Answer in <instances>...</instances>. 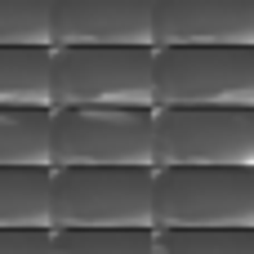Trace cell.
<instances>
[{
    "label": "cell",
    "mask_w": 254,
    "mask_h": 254,
    "mask_svg": "<svg viewBox=\"0 0 254 254\" xmlns=\"http://www.w3.org/2000/svg\"><path fill=\"white\" fill-rule=\"evenodd\" d=\"M49 165H152V107H49Z\"/></svg>",
    "instance_id": "obj_5"
},
{
    "label": "cell",
    "mask_w": 254,
    "mask_h": 254,
    "mask_svg": "<svg viewBox=\"0 0 254 254\" xmlns=\"http://www.w3.org/2000/svg\"><path fill=\"white\" fill-rule=\"evenodd\" d=\"M0 254H49V228H0Z\"/></svg>",
    "instance_id": "obj_15"
},
{
    "label": "cell",
    "mask_w": 254,
    "mask_h": 254,
    "mask_svg": "<svg viewBox=\"0 0 254 254\" xmlns=\"http://www.w3.org/2000/svg\"><path fill=\"white\" fill-rule=\"evenodd\" d=\"M0 165H49V107H0Z\"/></svg>",
    "instance_id": "obj_11"
},
{
    "label": "cell",
    "mask_w": 254,
    "mask_h": 254,
    "mask_svg": "<svg viewBox=\"0 0 254 254\" xmlns=\"http://www.w3.org/2000/svg\"><path fill=\"white\" fill-rule=\"evenodd\" d=\"M152 107H254V45H152Z\"/></svg>",
    "instance_id": "obj_2"
},
{
    "label": "cell",
    "mask_w": 254,
    "mask_h": 254,
    "mask_svg": "<svg viewBox=\"0 0 254 254\" xmlns=\"http://www.w3.org/2000/svg\"><path fill=\"white\" fill-rule=\"evenodd\" d=\"M152 45H254V0H152Z\"/></svg>",
    "instance_id": "obj_8"
},
{
    "label": "cell",
    "mask_w": 254,
    "mask_h": 254,
    "mask_svg": "<svg viewBox=\"0 0 254 254\" xmlns=\"http://www.w3.org/2000/svg\"><path fill=\"white\" fill-rule=\"evenodd\" d=\"M49 254H152V228H49Z\"/></svg>",
    "instance_id": "obj_12"
},
{
    "label": "cell",
    "mask_w": 254,
    "mask_h": 254,
    "mask_svg": "<svg viewBox=\"0 0 254 254\" xmlns=\"http://www.w3.org/2000/svg\"><path fill=\"white\" fill-rule=\"evenodd\" d=\"M49 107H152V45H49Z\"/></svg>",
    "instance_id": "obj_1"
},
{
    "label": "cell",
    "mask_w": 254,
    "mask_h": 254,
    "mask_svg": "<svg viewBox=\"0 0 254 254\" xmlns=\"http://www.w3.org/2000/svg\"><path fill=\"white\" fill-rule=\"evenodd\" d=\"M0 45H49V0H0Z\"/></svg>",
    "instance_id": "obj_14"
},
{
    "label": "cell",
    "mask_w": 254,
    "mask_h": 254,
    "mask_svg": "<svg viewBox=\"0 0 254 254\" xmlns=\"http://www.w3.org/2000/svg\"><path fill=\"white\" fill-rule=\"evenodd\" d=\"M254 165H152V228H250Z\"/></svg>",
    "instance_id": "obj_4"
},
{
    "label": "cell",
    "mask_w": 254,
    "mask_h": 254,
    "mask_svg": "<svg viewBox=\"0 0 254 254\" xmlns=\"http://www.w3.org/2000/svg\"><path fill=\"white\" fill-rule=\"evenodd\" d=\"M49 228H152V165H49Z\"/></svg>",
    "instance_id": "obj_3"
},
{
    "label": "cell",
    "mask_w": 254,
    "mask_h": 254,
    "mask_svg": "<svg viewBox=\"0 0 254 254\" xmlns=\"http://www.w3.org/2000/svg\"><path fill=\"white\" fill-rule=\"evenodd\" d=\"M0 228H49V165H0Z\"/></svg>",
    "instance_id": "obj_9"
},
{
    "label": "cell",
    "mask_w": 254,
    "mask_h": 254,
    "mask_svg": "<svg viewBox=\"0 0 254 254\" xmlns=\"http://www.w3.org/2000/svg\"><path fill=\"white\" fill-rule=\"evenodd\" d=\"M49 45H152V0H49Z\"/></svg>",
    "instance_id": "obj_7"
},
{
    "label": "cell",
    "mask_w": 254,
    "mask_h": 254,
    "mask_svg": "<svg viewBox=\"0 0 254 254\" xmlns=\"http://www.w3.org/2000/svg\"><path fill=\"white\" fill-rule=\"evenodd\" d=\"M0 107H49V45H0Z\"/></svg>",
    "instance_id": "obj_10"
},
{
    "label": "cell",
    "mask_w": 254,
    "mask_h": 254,
    "mask_svg": "<svg viewBox=\"0 0 254 254\" xmlns=\"http://www.w3.org/2000/svg\"><path fill=\"white\" fill-rule=\"evenodd\" d=\"M152 254H254L250 228H152Z\"/></svg>",
    "instance_id": "obj_13"
},
{
    "label": "cell",
    "mask_w": 254,
    "mask_h": 254,
    "mask_svg": "<svg viewBox=\"0 0 254 254\" xmlns=\"http://www.w3.org/2000/svg\"><path fill=\"white\" fill-rule=\"evenodd\" d=\"M152 165H254V107H152Z\"/></svg>",
    "instance_id": "obj_6"
}]
</instances>
